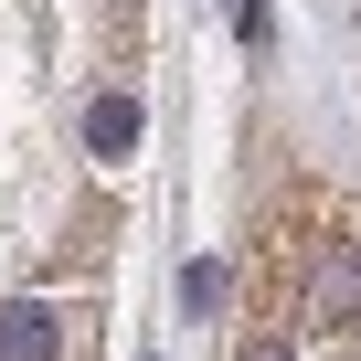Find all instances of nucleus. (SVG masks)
<instances>
[{
  "mask_svg": "<svg viewBox=\"0 0 361 361\" xmlns=\"http://www.w3.org/2000/svg\"><path fill=\"white\" fill-rule=\"evenodd\" d=\"M319 361H361V340H350V329H340V340H329V350H319Z\"/></svg>",
  "mask_w": 361,
  "mask_h": 361,
  "instance_id": "nucleus-5",
  "label": "nucleus"
},
{
  "mask_svg": "<svg viewBox=\"0 0 361 361\" xmlns=\"http://www.w3.org/2000/svg\"><path fill=\"white\" fill-rule=\"evenodd\" d=\"M234 361H298V340H287V329H255V340H245Z\"/></svg>",
  "mask_w": 361,
  "mask_h": 361,
  "instance_id": "nucleus-3",
  "label": "nucleus"
},
{
  "mask_svg": "<svg viewBox=\"0 0 361 361\" xmlns=\"http://www.w3.org/2000/svg\"><path fill=\"white\" fill-rule=\"evenodd\" d=\"M0 361H64V319L43 298H0Z\"/></svg>",
  "mask_w": 361,
  "mask_h": 361,
  "instance_id": "nucleus-1",
  "label": "nucleus"
},
{
  "mask_svg": "<svg viewBox=\"0 0 361 361\" xmlns=\"http://www.w3.org/2000/svg\"><path fill=\"white\" fill-rule=\"evenodd\" d=\"M224 11H234V32H245V43H266V0H224Z\"/></svg>",
  "mask_w": 361,
  "mask_h": 361,
  "instance_id": "nucleus-4",
  "label": "nucleus"
},
{
  "mask_svg": "<svg viewBox=\"0 0 361 361\" xmlns=\"http://www.w3.org/2000/svg\"><path fill=\"white\" fill-rule=\"evenodd\" d=\"M85 138H96V159H128V149H138V106H128V96H96V106H85Z\"/></svg>",
  "mask_w": 361,
  "mask_h": 361,
  "instance_id": "nucleus-2",
  "label": "nucleus"
}]
</instances>
